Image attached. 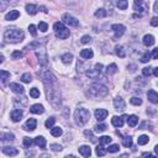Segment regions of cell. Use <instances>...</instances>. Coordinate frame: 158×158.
<instances>
[{
  "label": "cell",
  "mask_w": 158,
  "mask_h": 158,
  "mask_svg": "<svg viewBox=\"0 0 158 158\" xmlns=\"http://www.w3.org/2000/svg\"><path fill=\"white\" fill-rule=\"evenodd\" d=\"M30 111H31L32 114L40 115V114H43V112H44V109H43V106L41 104H35V105H32V106L30 108Z\"/></svg>",
  "instance_id": "cell-18"
},
{
  "label": "cell",
  "mask_w": 158,
  "mask_h": 158,
  "mask_svg": "<svg viewBox=\"0 0 158 158\" xmlns=\"http://www.w3.org/2000/svg\"><path fill=\"white\" fill-rule=\"evenodd\" d=\"M51 133H52V136H54V137H59L63 133V131H62L61 127H52Z\"/></svg>",
  "instance_id": "cell-31"
},
{
  "label": "cell",
  "mask_w": 158,
  "mask_h": 158,
  "mask_svg": "<svg viewBox=\"0 0 158 158\" xmlns=\"http://www.w3.org/2000/svg\"><path fill=\"white\" fill-rule=\"evenodd\" d=\"M26 11H27L30 15H35L37 13V6L33 5V4H27V5H26Z\"/></svg>",
  "instance_id": "cell-29"
},
{
  "label": "cell",
  "mask_w": 158,
  "mask_h": 158,
  "mask_svg": "<svg viewBox=\"0 0 158 158\" xmlns=\"http://www.w3.org/2000/svg\"><path fill=\"white\" fill-rule=\"evenodd\" d=\"M37 57H39V61H40V63L42 66H46V63H47V56H46V53H44V51H42V53H40V52H37Z\"/></svg>",
  "instance_id": "cell-27"
},
{
  "label": "cell",
  "mask_w": 158,
  "mask_h": 158,
  "mask_svg": "<svg viewBox=\"0 0 158 158\" xmlns=\"http://www.w3.org/2000/svg\"><path fill=\"white\" fill-rule=\"evenodd\" d=\"M72 59H73L72 53H66V54L62 56V61H63V63H66V64H68V63L72 62Z\"/></svg>",
  "instance_id": "cell-33"
},
{
  "label": "cell",
  "mask_w": 158,
  "mask_h": 158,
  "mask_svg": "<svg viewBox=\"0 0 158 158\" xmlns=\"http://www.w3.org/2000/svg\"><path fill=\"white\" fill-rule=\"evenodd\" d=\"M0 62H1V63L4 62V56H3V54H1V56H0Z\"/></svg>",
  "instance_id": "cell-64"
},
{
  "label": "cell",
  "mask_w": 158,
  "mask_h": 158,
  "mask_svg": "<svg viewBox=\"0 0 158 158\" xmlns=\"http://www.w3.org/2000/svg\"><path fill=\"white\" fill-rule=\"evenodd\" d=\"M116 70H118V66H116L115 63H111L110 66H108L106 73L108 74H114V73H116Z\"/></svg>",
  "instance_id": "cell-34"
},
{
  "label": "cell",
  "mask_w": 158,
  "mask_h": 158,
  "mask_svg": "<svg viewBox=\"0 0 158 158\" xmlns=\"http://www.w3.org/2000/svg\"><path fill=\"white\" fill-rule=\"evenodd\" d=\"M105 5H106L109 9H112V6L115 5V0H105Z\"/></svg>",
  "instance_id": "cell-55"
},
{
  "label": "cell",
  "mask_w": 158,
  "mask_h": 158,
  "mask_svg": "<svg viewBox=\"0 0 158 158\" xmlns=\"http://www.w3.org/2000/svg\"><path fill=\"white\" fill-rule=\"evenodd\" d=\"M127 6H129V3H127V0H119L118 1V7L121 10H126Z\"/></svg>",
  "instance_id": "cell-36"
},
{
  "label": "cell",
  "mask_w": 158,
  "mask_h": 158,
  "mask_svg": "<svg viewBox=\"0 0 158 158\" xmlns=\"http://www.w3.org/2000/svg\"><path fill=\"white\" fill-rule=\"evenodd\" d=\"M44 86H46V95L47 100L50 101V104L53 106L56 110H59L62 105V99H61V90H59L58 83L56 77L51 72H46L42 76Z\"/></svg>",
  "instance_id": "cell-1"
},
{
  "label": "cell",
  "mask_w": 158,
  "mask_h": 158,
  "mask_svg": "<svg viewBox=\"0 0 158 158\" xmlns=\"http://www.w3.org/2000/svg\"><path fill=\"white\" fill-rule=\"evenodd\" d=\"M133 9L136 11H141V13H145V11H147L148 6L147 4L145 3V0H135L133 3Z\"/></svg>",
  "instance_id": "cell-9"
},
{
  "label": "cell",
  "mask_w": 158,
  "mask_h": 158,
  "mask_svg": "<svg viewBox=\"0 0 158 158\" xmlns=\"http://www.w3.org/2000/svg\"><path fill=\"white\" fill-rule=\"evenodd\" d=\"M20 16V13L17 10H10L9 13L5 15V20L7 21H13V20H16V19Z\"/></svg>",
  "instance_id": "cell-16"
},
{
  "label": "cell",
  "mask_w": 158,
  "mask_h": 158,
  "mask_svg": "<svg viewBox=\"0 0 158 158\" xmlns=\"http://www.w3.org/2000/svg\"><path fill=\"white\" fill-rule=\"evenodd\" d=\"M101 69H103V64H101V63H96L93 69L86 70V77H89L92 79H95V78L99 77V74L101 73Z\"/></svg>",
  "instance_id": "cell-6"
},
{
  "label": "cell",
  "mask_w": 158,
  "mask_h": 158,
  "mask_svg": "<svg viewBox=\"0 0 158 158\" xmlns=\"http://www.w3.org/2000/svg\"><path fill=\"white\" fill-rule=\"evenodd\" d=\"M153 10H155L156 13H158V0H156V3H155V6H153Z\"/></svg>",
  "instance_id": "cell-60"
},
{
  "label": "cell",
  "mask_w": 158,
  "mask_h": 158,
  "mask_svg": "<svg viewBox=\"0 0 158 158\" xmlns=\"http://www.w3.org/2000/svg\"><path fill=\"white\" fill-rule=\"evenodd\" d=\"M79 153L83 156V157H90V155H92V148L89 147V146H80V147L78 148Z\"/></svg>",
  "instance_id": "cell-17"
},
{
  "label": "cell",
  "mask_w": 158,
  "mask_h": 158,
  "mask_svg": "<svg viewBox=\"0 0 158 158\" xmlns=\"http://www.w3.org/2000/svg\"><path fill=\"white\" fill-rule=\"evenodd\" d=\"M84 135H85L86 137H90V138H92V141H95V140H94V137H93V133L90 132V131H84Z\"/></svg>",
  "instance_id": "cell-58"
},
{
  "label": "cell",
  "mask_w": 158,
  "mask_h": 158,
  "mask_svg": "<svg viewBox=\"0 0 158 158\" xmlns=\"http://www.w3.org/2000/svg\"><path fill=\"white\" fill-rule=\"evenodd\" d=\"M153 74H155V77H158V67L153 68Z\"/></svg>",
  "instance_id": "cell-61"
},
{
  "label": "cell",
  "mask_w": 158,
  "mask_h": 158,
  "mask_svg": "<svg viewBox=\"0 0 158 158\" xmlns=\"http://www.w3.org/2000/svg\"><path fill=\"white\" fill-rule=\"evenodd\" d=\"M152 57L155 58V59H157V58H158V47H156L155 50L152 51Z\"/></svg>",
  "instance_id": "cell-57"
},
{
  "label": "cell",
  "mask_w": 158,
  "mask_h": 158,
  "mask_svg": "<svg viewBox=\"0 0 158 158\" xmlns=\"http://www.w3.org/2000/svg\"><path fill=\"white\" fill-rule=\"evenodd\" d=\"M155 152H156V155L158 156V145L156 146V147H155Z\"/></svg>",
  "instance_id": "cell-63"
},
{
  "label": "cell",
  "mask_w": 158,
  "mask_h": 158,
  "mask_svg": "<svg viewBox=\"0 0 158 158\" xmlns=\"http://www.w3.org/2000/svg\"><path fill=\"white\" fill-rule=\"evenodd\" d=\"M39 29H40L42 32H46L47 29H48V26H47L46 22H40V24H39Z\"/></svg>",
  "instance_id": "cell-53"
},
{
  "label": "cell",
  "mask_w": 158,
  "mask_h": 158,
  "mask_svg": "<svg viewBox=\"0 0 158 158\" xmlns=\"http://www.w3.org/2000/svg\"><path fill=\"white\" fill-rule=\"evenodd\" d=\"M125 119H127L126 115L121 116V118H119V116H114V118L111 119V123L115 127H122L123 126V120H125Z\"/></svg>",
  "instance_id": "cell-12"
},
{
  "label": "cell",
  "mask_w": 158,
  "mask_h": 158,
  "mask_svg": "<svg viewBox=\"0 0 158 158\" xmlns=\"http://www.w3.org/2000/svg\"><path fill=\"white\" fill-rule=\"evenodd\" d=\"M106 130V125L105 123H101V125H96L95 126V131L96 132H103V131Z\"/></svg>",
  "instance_id": "cell-50"
},
{
  "label": "cell",
  "mask_w": 158,
  "mask_h": 158,
  "mask_svg": "<svg viewBox=\"0 0 158 158\" xmlns=\"http://www.w3.org/2000/svg\"><path fill=\"white\" fill-rule=\"evenodd\" d=\"M62 20H63L64 24L69 25V26H73V27H77V26L79 25V20H77L76 17H73L72 15H69V14H64V15H63Z\"/></svg>",
  "instance_id": "cell-7"
},
{
  "label": "cell",
  "mask_w": 158,
  "mask_h": 158,
  "mask_svg": "<svg viewBox=\"0 0 158 158\" xmlns=\"http://www.w3.org/2000/svg\"><path fill=\"white\" fill-rule=\"evenodd\" d=\"M95 152H96V155L98 156H100V157H103L106 155V152H108V149L106 148H104V145H99V146H96V148H95Z\"/></svg>",
  "instance_id": "cell-26"
},
{
  "label": "cell",
  "mask_w": 158,
  "mask_h": 158,
  "mask_svg": "<svg viewBox=\"0 0 158 158\" xmlns=\"http://www.w3.org/2000/svg\"><path fill=\"white\" fill-rule=\"evenodd\" d=\"M109 93L108 88L100 83H94L88 88V95L93 99H99V98H104Z\"/></svg>",
  "instance_id": "cell-2"
},
{
  "label": "cell",
  "mask_w": 158,
  "mask_h": 158,
  "mask_svg": "<svg viewBox=\"0 0 158 158\" xmlns=\"http://www.w3.org/2000/svg\"><path fill=\"white\" fill-rule=\"evenodd\" d=\"M108 151L110 153H116V152L120 151V146L119 145H111V146H109Z\"/></svg>",
  "instance_id": "cell-42"
},
{
  "label": "cell",
  "mask_w": 158,
  "mask_h": 158,
  "mask_svg": "<svg viewBox=\"0 0 158 158\" xmlns=\"http://www.w3.org/2000/svg\"><path fill=\"white\" fill-rule=\"evenodd\" d=\"M111 30L114 31L116 39H119V37H121L123 33H125L126 27L123 25H121V24H114V25L111 26Z\"/></svg>",
  "instance_id": "cell-8"
},
{
  "label": "cell",
  "mask_w": 158,
  "mask_h": 158,
  "mask_svg": "<svg viewBox=\"0 0 158 158\" xmlns=\"http://www.w3.org/2000/svg\"><path fill=\"white\" fill-rule=\"evenodd\" d=\"M21 80L24 83H31L32 82V76L30 73H25L21 76Z\"/></svg>",
  "instance_id": "cell-38"
},
{
  "label": "cell",
  "mask_w": 158,
  "mask_h": 158,
  "mask_svg": "<svg viewBox=\"0 0 158 158\" xmlns=\"http://www.w3.org/2000/svg\"><path fill=\"white\" fill-rule=\"evenodd\" d=\"M0 138H1V141L3 142H5V141H14V135L13 133H5V132H3L1 135H0Z\"/></svg>",
  "instance_id": "cell-28"
},
{
  "label": "cell",
  "mask_w": 158,
  "mask_h": 158,
  "mask_svg": "<svg viewBox=\"0 0 158 158\" xmlns=\"http://www.w3.org/2000/svg\"><path fill=\"white\" fill-rule=\"evenodd\" d=\"M80 42H82L83 44H86V43H90V42H92V37H90V36H88V35H85V36H83V37H82V40H80Z\"/></svg>",
  "instance_id": "cell-49"
},
{
  "label": "cell",
  "mask_w": 158,
  "mask_h": 158,
  "mask_svg": "<svg viewBox=\"0 0 158 158\" xmlns=\"http://www.w3.org/2000/svg\"><path fill=\"white\" fill-rule=\"evenodd\" d=\"M0 76H1V80L5 82L7 78H10V73L6 72V70H0Z\"/></svg>",
  "instance_id": "cell-46"
},
{
  "label": "cell",
  "mask_w": 158,
  "mask_h": 158,
  "mask_svg": "<svg viewBox=\"0 0 158 158\" xmlns=\"http://www.w3.org/2000/svg\"><path fill=\"white\" fill-rule=\"evenodd\" d=\"M115 53L118 54L120 58H123V57H125V56H126L125 51H123V47H122V46H119V44L115 47Z\"/></svg>",
  "instance_id": "cell-30"
},
{
  "label": "cell",
  "mask_w": 158,
  "mask_h": 158,
  "mask_svg": "<svg viewBox=\"0 0 158 158\" xmlns=\"http://www.w3.org/2000/svg\"><path fill=\"white\" fill-rule=\"evenodd\" d=\"M151 25L152 26H158V17H153L151 20Z\"/></svg>",
  "instance_id": "cell-59"
},
{
  "label": "cell",
  "mask_w": 158,
  "mask_h": 158,
  "mask_svg": "<svg viewBox=\"0 0 158 158\" xmlns=\"http://www.w3.org/2000/svg\"><path fill=\"white\" fill-rule=\"evenodd\" d=\"M26 48H27V50H33V48H37V50H39V48H40V42H37V41H33V42L30 43Z\"/></svg>",
  "instance_id": "cell-45"
},
{
  "label": "cell",
  "mask_w": 158,
  "mask_h": 158,
  "mask_svg": "<svg viewBox=\"0 0 158 158\" xmlns=\"http://www.w3.org/2000/svg\"><path fill=\"white\" fill-rule=\"evenodd\" d=\"M114 106H115V109L118 111H123V110H125V108H126V105H125V101H123L122 98L118 96V98H115V99H114Z\"/></svg>",
  "instance_id": "cell-10"
},
{
  "label": "cell",
  "mask_w": 158,
  "mask_h": 158,
  "mask_svg": "<svg viewBox=\"0 0 158 158\" xmlns=\"http://www.w3.org/2000/svg\"><path fill=\"white\" fill-rule=\"evenodd\" d=\"M29 31H30V33H31L32 36H36V35H37L36 26H35V25H30V26H29Z\"/></svg>",
  "instance_id": "cell-54"
},
{
  "label": "cell",
  "mask_w": 158,
  "mask_h": 158,
  "mask_svg": "<svg viewBox=\"0 0 158 158\" xmlns=\"http://www.w3.org/2000/svg\"><path fill=\"white\" fill-rule=\"evenodd\" d=\"M36 126H37V121L35 119H32V118H30L27 121H26V123L24 125V129L26 131H33L36 129Z\"/></svg>",
  "instance_id": "cell-13"
},
{
  "label": "cell",
  "mask_w": 158,
  "mask_h": 158,
  "mask_svg": "<svg viewBox=\"0 0 158 158\" xmlns=\"http://www.w3.org/2000/svg\"><path fill=\"white\" fill-rule=\"evenodd\" d=\"M90 119V111L88 109L79 108L74 112V121L78 126H84Z\"/></svg>",
  "instance_id": "cell-4"
},
{
  "label": "cell",
  "mask_w": 158,
  "mask_h": 158,
  "mask_svg": "<svg viewBox=\"0 0 158 158\" xmlns=\"http://www.w3.org/2000/svg\"><path fill=\"white\" fill-rule=\"evenodd\" d=\"M106 15H108V13H106V10H105V9H99V10L95 11V17L103 19V17L106 16Z\"/></svg>",
  "instance_id": "cell-37"
},
{
  "label": "cell",
  "mask_w": 158,
  "mask_h": 158,
  "mask_svg": "<svg viewBox=\"0 0 158 158\" xmlns=\"http://www.w3.org/2000/svg\"><path fill=\"white\" fill-rule=\"evenodd\" d=\"M151 69H152L151 67H145V68L142 69V74H143L145 77H149V76H151V73H152Z\"/></svg>",
  "instance_id": "cell-47"
},
{
  "label": "cell",
  "mask_w": 158,
  "mask_h": 158,
  "mask_svg": "<svg viewBox=\"0 0 158 158\" xmlns=\"http://www.w3.org/2000/svg\"><path fill=\"white\" fill-rule=\"evenodd\" d=\"M148 141H149L148 136H146V135H142V136H140V137H138V140H137V143L140 145V146H145L146 143H148Z\"/></svg>",
  "instance_id": "cell-32"
},
{
  "label": "cell",
  "mask_w": 158,
  "mask_h": 158,
  "mask_svg": "<svg viewBox=\"0 0 158 158\" xmlns=\"http://www.w3.org/2000/svg\"><path fill=\"white\" fill-rule=\"evenodd\" d=\"M54 122H56V119L54 118H50V119H47L46 120V122H44V126L47 127V129H52L54 125Z\"/></svg>",
  "instance_id": "cell-39"
},
{
  "label": "cell",
  "mask_w": 158,
  "mask_h": 158,
  "mask_svg": "<svg viewBox=\"0 0 158 158\" xmlns=\"http://www.w3.org/2000/svg\"><path fill=\"white\" fill-rule=\"evenodd\" d=\"M110 142H111V137L110 136H103V137H100V143L101 145H110Z\"/></svg>",
  "instance_id": "cell-41"
},
{
  "label": "cell",
  "mask_w": 158,
  "mask_h": 158,
  "mask_svg": "<svg viewBox=\"0 0 158 158\" xmlns=\"http://www.w3.org/2000/svg\"><path fill=\"white\" fill-rule=\"evenodd\" d=\"M147 98H148V100L151 101V103L153 104H158V94L155 92V90H148L147 92Z\"/></svg>",
  "instance_id": "cell-20"
},
{
  "label": "cell",
  "mask_w": 158,
  "mask_h": 158,
  "mask_svg": "<svg viewBox=\"0 0 158 158\" xmlns=\"http://www.w3.org/2000/svg\"><path fill=\"white\" fill-rule=\"evenodd\" d=\"M93 51L92 50H88V48H85V50H82L80 52V57L82 58H84V59H90V58H93Z\"/></svg>",
  "instance_id": "cell-23"
},
{
  "label": "cell",
  "mask_w": 158,
  "mask_h": 158,
  "mask_svg": "<svg viewBox=\"0 0 158 158\" xmlns=\"http://www.w3.org/2000/svg\"><path fill=\"white\" fill-rule=\"evenodd\" d=\"M3 153H5L6 156L14 157V156L19 155V151L16 148H14V147H3Z\"/></svg>",
  "instance_id": "cell-19"
},
{
  "label": "cell",
  "mask_w": 158,
  "mask_h": 158,
  "mask_svg": "<svg viewBox=\"0 0 158 158\" xmlns=\"http://www.w3.org/2000/svg\"><path fill=\"white\" fill-rule=\"evenodd\" d=\"M25 37V33L22 30L19 29H7L5 32H4V39H5L7 42L11 43H17L21 42Z\"/></svg>",
  "instance_id": "cell-3"
},
{
  "label": "cell",
  "mask_w": 158,
  "mask_h": 158,
  "mask_svg": "<svg viewBox=\"0 0 158 158\" xmlns=\"http://www.w3.org/2000/svg\"><path fill=\"white\" fill-rule=\"evenodd\" d=\"M30 96L33 98V99H37V98H40V90L37 89V88L30 89Z\"/></svg>",
  "instance_id": "cell-35"
},
{
  "label": "cell",
  "mask_w": 158,
  "mask_h": 158,
  "mask_svg": "<svg viewBox=\"0 0 158 158\" xmlns=\"http://www.w3.org/2000/svg\"><path fill=\"white\" fill-rule=\"evenodd\" d=\"M22 114H24V112H22L20 109H15V110H13V111H11V114H10L11 120H13L14 122L20 121L21 118H22Z\"/></svg>",
  "instance_id": "cell-15"
},
{
  "label": "cell",
  "mask_w": 158,
  "mask_h": 158,
  "mask_svg": "<svg viewBox=\"0 0 158 158\" xmlns=\"http://www.w3.org/2000/svg\"><path fill=\"white\" fill-rule=\"evenodd\" d=\"M149 61H151V53L146 52V53L141 57V62H142V63H148Z\"/></svg>",
  "instance_id": "cell-43"
},
{
  "label": "cell",
  "mask_w": 158,
  "mask_h": 158,
  "mask_svg": "<svg viewBox=\"0 0 158 158\" xmlns=\"http://www.w3.org/2000/svg\"><path fill=\"white\" fill-rule=\"evenodd\" d=\"M130 101H131V104H132V105H136V106H138V105L142 104V99H140V98H137V96L131 98Z\"/></svg>",
  "instance_id": "cell-44"
},
{
  "label": "cell",
  "mask_w": 158,
  "mask_h": 158,
  "mask_svg": "<svg viewBox=\"0 0 158 158\" xmlns=\"http://www.w3.org/2000/svg\"><path fill=\"white\" fill-rule=\"evenodd\" d=\"M9 88L13 90L14 93H16V94H24V92H25L24 86L20 85L19 83H10V84H9Z\"/></svg>",
  "instance_id": "cell-14"
},
{
  "label": "cell",
  "mask_w": 158,
  "mask_h": 158,
  "mask_svg": "<svg viewBox=\"0 0 158 158\" xmlns=\"http://www.w3.org/2000/svg\"><path fill=\"white\" fill-rule=\"evenodd\" d=\"M22 52H20V51H14L13 52V58L14 59H20V58H22Z\"/></svg>",
  "instance_id": "cell-52"
},
{
  "label": "cell",
  "mask_w": 158,
  "mask_h": 158,
  "mask_svg": "<svg viewBox=\"0 0 158 158\" xmlns=\"http://www.w3.org/2000/svg\"><path fill=\"white\" fill-rule=\"evenodd\" d=\"M143 44L146 47H151L155 44V37H153L152 35H146L143 37Z\"/></svg>",
  "instance_id": "cell-21"
},
{
  "label": "cell",
  "mask_w": 158,
  "mask_h": 158,
  "mask_svg": "<svg viewBox=\"0 0 158 158\" xmlns=\"http://www.w3.org/2000/svg\"><path fill=\"white\" fill-rule=\"evenodd\" d=\"M32 145V140L30 137H24V146L26 148H30Z\"/></svg>",
  "instance_id": "cell-48"
},
{
  "label": "cell",
  "mask_w": 158,
  "mask_h": 158,
  "mask_svg": "<svg viewBox=\"0 0 158 158\" xmlns=\"http://www.w3.org/2000/svg\"><path fill=\"white\" fill-rule=\"evenodd\" d=\"M35 143L41 148H44L46 147V138L42 137V136H37L35 138Z\"/></svg>",
  "instance_id": "cell-24"
},
{
  "label": "cell",
  "mask_w": 158,
  "mask_h": 158,
  "mask_svg": "<svg viewBox=\"0 0 158 158\" xmlns=\"http://www.w3.org/2000/svg\"><path fill=\"white\" fill-rule=\"evenodd\" d=\"M94 114H95V118L98 121H103V120L106 119L109 112H108V110H105V109H96Z\"/></svg>",
  "instance_id": "cell-11"
},
{
  "label": "cell",
  "mask_w": 158,
  "mask_h": 158,
  "mask_svg": "<svg viewBox=\"0 0 158 158\" xmlns=\"http://www.w3.org/2000/svg\"><path fill=\"white\" fill-rule=\"evenodd\" d=\"M53 30H54V35L57 39H61V40H66V39H68L69 35H70V32H69V30L66 27L64 24L63 22H56V24L53 25Z\"/></svg>",
  "instance_id": "cell-5"
},
{
  "label": "cell",
  "mask_w": 158,
  "mask_h": 158,
  "mask_svg": "<svg viewBox=\"0 0 158 158\" xmlns=\"http://www.w3.org/2000/svg\"><path fill=\"white\" fill-rule=\"evenodd\" d=\"M142 156H143V157H151V156H152V153H149V152H145V153H142Z\"/></svg>",
  "instance_id": "cell-62"
},
{
  "label": "cell",
  "mask_w": 158,
  "mask_h": 158,
  "mask_svg": "<svg viewBox=\"0 0 158 158\" xmlns=\"http://www.w3.org/2000/svg\"><path fill=\"white\" fill-rule=\"evenodd\" d=\"M77 68H78V72L83 73V72H85L86 69H89V63L88 62L83 63V61H80V59H79L78 63H77Z\"/></svg>",
  "instance_id": "cell-22"
},
{
  "label": "cell",
  "mask_w": 158,
  "mask_h": 158,
  "mask_svg": "<svg viewBox=\"0 0 158 158\" xmlns=\"http://www.w3.org/2000/svg\"><path fill=\"white\" fill-rule=\"evenodd\" d=\"M122 145L125 147H131L132 146V138L131 137H123L122 138Z\"/></svg>",
  "instance_id": "cell-40"
},
{
  "label": "cell",
  "mask_w": 158,
  "mask_h": 158,
  "mask_svg": "<svg viewBox=\"0 0 158 158\" xmlns=\"http://www.w3.org/2000/svg\"><path fill=\"white\" fill-rule=\"evenodd\" d=\"M137 122H138V118L136 115H131V116H129V119H127V123H129L130 127H135L137 125Z\"/></svg>",
  "instance_id": "cell-25"
},
{
  "label": "cell",
  "mask_w": 158,
  "mask_h": 158,
  "mask_svg": "<svg viewBox=\"0 0 158 158\" xmlns=\"http://www.w3.org/2000/svg\"><path fill=\"white\" fill-rule=\"evenodd\" d=\"M20 103H21V101L19 100V98H14V104L16 105V106H17V105L20 104ZM26 104H27V99H26V98H24V99H22V105H24V106H25Z\"/></svg>",
  "instance_id": "cell-51"
},
{
  "label": "cell",
  "mask_w": 158,
  "mask_h": 158,
  "mask_svg": "<svg viewBox=\"0 0 158 158\" xmlns=\"http://www.w3.org/2000/svg\"><path fill=\"white\" fill-rule=\"evenodd\" d=\"M51 148L53 149V151H56V152H57V151H62V147H61V146H59V145H57V143H53V145H51Z\"/></svg>",
  "instance_id": "cell-56"
}]
</instances>
